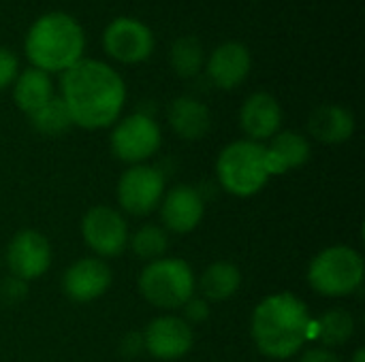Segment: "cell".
Returning a JSON list of instances; mask_svg holds the SVG:
<instances>
[{"label": "cell", "instance_id": "cell-14", "mask_svg": "<svg viewBox=\"0 0 365 362\" xmlns=\"http://www.w3.org/2000/svg\"><path fill=\"white\" fill-rule=\"evenodd\" d=\"M158 207L163 228L175 235L192 233L205 215V198L190 183H178L169 188Z\"/></svg>", "mask_w": 365, "mask_h": 362}, {"label": "cell", "instance_id": "cell-28", "mask_svg": "<svg viewBox=\"0 0 365 362\" xmlns=\"http://www.w3.org/2000/svg\"><path fill=\"white\" fill-rule=\"evenodd\" d=\"M26 294H28V282H21L13 275H9L0 284V299L4 303H19L26 299Z\"/></svg>", "mask_w": 365, "mask_h": 362}, {"label": "cell", "instance_id": "cell-18", "mask_svg": "<svg viewBox=\"0 0 365 362\" xmlns=\"http://www.w3.org/2000/svg\"><path fill=\"white\" fill-rule=\"evenodd\" d=\"M312 156L310 139L295 130H280L265 145V160L269 177L284 175L293 169L304 166Z\"/></svg>", "mask_w": 365, "mask_h": 362}, {"label": "cell", "instance_id": "cell-23", "mask_svg": "<svg viewBox=\"0 0 365 362\" xmlns=\"http://www.w3.org/2000/svg\"><path fill=\"white\" fill-rule=\"evenodd\" d=\"M169 66L180 79H195L203 73L205 49L197 36H180L169 47Z\"/></svg>", "mask_w": 365, "mask_h": 362}, {"label": "cell", "instance_id": "cell-25", "mask_svg": "<svg viewBox=\"0 0 365 362\" xmlns=\"http://www.w3.org/2000/svg\"><path fill=\"white\" fill-rule=\"evenodd\" d=\"M128 247L139 260L154 262L167 254L169 235L158 224H143L128 237Z\"/></svg>", "mask_w": 365, "mask_h": 362}, {"label": "cell", "instance_id": "cell-17", "mask_svg": "<svg viewBox=\"0 0 365 362\" xmlns=\"http://www.w3.org/2000/svg\"><path fill=\"white\" fill-rule=\"evenodd\" d=\"M357 119L351 109L342 105H321L308 117V132L323 145H342L353 139Z\"/></svg>", "mask_w": 365, "mask_h": 362}, {"label": "cell", "instance_id": "cell-24", "mask_svg": "<svg viewBox=\"0 0 365 362\" xmlns=\"http://www.w3.org/2000/svg\"><path fill=\"white\" fill-rule=\"evenodd\" d=\"M30 126L45 137H60L64 132H68L73 128V119L71 113L64 105V100L60 96H53L49 102H45L41 109H36L34 113L28 115Z\"/></svg>", "mask_w": 365, "mask_h": 362}, {"label": "cell", "instance_id": "cell-9", "mask_svg": "<svg viewBox=\"0 0 365 362\" xmlns=\"http://www.w3.org/2000/svg\"><path fill=\"white\" fill-rule=\"evenodd\" d=\"M165 192H167V181L163 171L145 162V164H133L120 175L115 198L122 213L141 218L158 209Z\"/></svg>", "mask_w": 365, "mask_h": 362}, {"label": "cell", "instance_id": "cell-6", "mask_svg": "<svg viewBox=\"0 0 365 362\" xmlns=\"http://www.w3.org/2000/svg\"><path fill=\"white\" fill-rule=\"evenodd\" d=\"M141 297L156 309H182L195 297L197 280L192 267L184 258H158L148 262L137 280Z\"/></svg>", "mask_w": 365, "mask_h": 362}, {"label": "cell", "instance_id": "cell-22", "mask_svg": "<svg viewBox=\"0 0 365 362\" xmlns=\"http://www.w3.org/2000/svg\"><path fill=\"white\" fill-rule=\"evenodd\" d=\"M353 335H355V318L344 307H334L314 320L312 341H317L323 348H329V350L340 348L349 344Z\"/></svg>", "mask_w": 365, "mask_h": 362}, {"label": "cell", "instance_id": "cell-12", "mask_svg": "<svg viewBox=\"0 0 365 362\" xmlns=\"http://www.w3.org/2000/svg\"><path fill=\"white\" fill-rule=\"evenodd\" d=\"M145 352L156 361H180L195 346L192 326L175 314H165L154 318L143 331Z\"/></svg>", "mask_w": 365, "mask_h": 362}, {"label": "cell", "instance_id": "cell-11", "mask_svg": "<svg viewBox=\"0 0 365 362\" xmlns=\"http://www.w3.org/2000/svg\"><path fill=\"white\" fill-rule=\"evenodd\" d=\"M9 273L21 282H34L43 277L51 267V245L49 239L32 228L19 230L6 245L4 254Z\"/></svg>", "mask_w": 365, "mask_h": 362}, {"label": "cell", "instance_id": "cell-3", "mask_svg": "<svg viewBox=\"0 0 365 362\" xmlns=\"http://www.w3.org/2000/svg\"><path fill=\"white\" fill-rule=\"evenodd\" d=\"M24 53L32 68L62 75L86 58V32L71 13L47 11L26 30Z\"/></svg>", "mask_w": 365, "mask_h": 362}, {"label": "cell", "instance_id": "cell-29", "mask_svg": "<svg viewBox=\"0 0 365 362\" xmlns=\"http://www.w3.org/2000/svg\"><path fill=\"white\" fill-rule=\"evenodd\" d=\"M143 350H145V346H143V333H137V331L126 333V335L122 337V341H120V354H122L124 358H135V356H139Z\"/></svg>", "mask_w": 365, "mask_h": 362}, {"label": "cell", "instance_id": "cell-7", "mask_svg": "<svg viewBox=\"0 0 365 362\" xmlns=\"http://www.w3.org/2000/svg\"><path fill=\"white\" fill-rule=\"evenodd\" d=\"M109 145L113 156L120 162L126 164H145L152 156L163 145V132L158 122L143 113L135 111L128 115H122L113 126H111V137Z\"/></svg>", "mask_w": 365, "mask_h": 362}, {"label": "cell", "instance_id": "cell-27", "mask_svg": "<svg viewBox=\"0 0 365 362\" xmlns=\"http://www.w3.org/2000/svg\"><path fill=\"white\" fill-rule=\"evenodd\" d=\"M17 75H19V58L11 49L0 47V92L11 87Z\"/></svg>", "mask_w": 365, "mask_h": 362}, {"label": "cell", "instance_id": "cell-30", "mask_svg": "<svg viewBox=\"0 0 365 362\" xmlns=\"http://www.w3.org/2000/svg\"><path fill=\"white\" fill-rule=\"evenodd\" d=\"M299 362H340V356H338L334 350H329V348L312 346V348H308V350L302 354Z\"/></svg>", "mask_w": 365, "mask_h": 362}, {"label": "cell", "instance_id": "cell-2", "mask_svg": "<svg viewBox=\"0 0 365 362\" xmlns=\"http://www.w3.org/2000/svg\"><path fill=\"white\" fill-rule=\"evenodd\" d=\"M250 335L263 356L272 361H287L312 341L314 318L297 294L276 292L255 307Z\"/></svg>", "mask_w": 365, "mask_h": 362}, {"label": "cell", "instance_id": "cell-8", "mask_svg": "<svg viewBox=\"0 0 365 362\" xmlns=\"http://www.w3.org/2000/svg\"><path fill=\"white\" fill-rule=\"evenodd\" d=\"M105 53L120 64L137 66L152 58L156 38L152 28L137 17H115L111 19L101 36Z\"/></svg>", "mask_w": 365, "mask_h": 362}, {"label": "cell", "instance_id": "cell-15", "mask_svg": "<svg viewBox=\"0 0 365 362\" xmlns=\"http://www.w3.org/2000/svg\"><path fill=\"white\" fill-rule=\"evenodd\" d=\"M113 284L111 267L103 258H79L62 275V290L73 303H92L107 294Z\"/></svg>", "mask_w": 365, "mask_h": 362}, {"label": "cell", "instance_id": "cell-4", "mask_svg": "<svg viewBox=\"0 0 365 362\" xmlns=\"http://www.w3.org/2000/svg\"><path fill=\"white\" fill-rule=\"evenodd\" d=\"M216 179L231 196H257L272 179L265 160V143L240 139L225 145L216 158Z\"/></svg>", "mask_w": 365, "mask_h": 362}, {"label": "cell", "instance_id": "cell-10", "mask_svg": "<svg viewBox=\"0 0 365 362\" xmlns=\"http://www.w3.org/2000/svg\"><path fill=\"white\" fill-rule=\"evenodd\" d=\"M128 224L120 209L96 205L81 218V239L96 258H115L128 247Z\"/></svg>", "mask_w": 365, "mask_h": 362}, {"label": "cell", "instance_id": "cell-1", "mask_svg": "<svg viewBox=\"0 0 365 362\" xmlns=\"http://www.w3.org/2000/svg\"><path fill=\"white\" fill-rule=\"evenodd\" d=\"M126 96L124 77L103 60L83 58L60 79V98L71 113L73 126L83 130L113 126L122 117Z\"/></svg>", "mask_w": 365, "mask_h": 362}, {"label": "cell", "instance_id": "cell-20", "mask_svg": "<svg viewBox=\"0 0 365 362\" xmlns=\"http://www.w3.org/2000/svg\"><path fill=\"white\" fill-rule=\"evenodd\" d=\"M11 92H13L15 107L26 115L34 113L36 109H41L45 102H49L56 96L51 75L32 66L19 70V75L15 77L11 85Z\"/></svg>", "mask_w": 365, "mask_h": 362}, {"label": "cell", "instance_id": "cell-5", "mask_svg": "<svg viewBox=\"0 0 365 362\" xmlns=\"http://www.w3.org/2000/svg\"><path fill=\"white\" fill-rule=\"evenodd\" d=\"M364 258L351 245H329L321 250L308 265V286L327 299L355 294L364 284Z\"/></svg>", "mask_w": 365, "mask_h": 362}, {"label": "cell", "instance_id": "cell-26", "mask_svg": "<svg viewBox=\"0 0 365 362\" xmlns=\"http://www.w3.org/2000/svg\"><path fill=\"white\" fill-rule=\"evenodd\" d=\"M184 320L190 324V326H195V324H203V322H207L210 320V316H212V307H210V301H205L203 297H192V299H188L186 303H184Z\"/></svg>", "mask_w": 365, "mask_h": 362}, {"label": "cell", "instance_id": "cell-13", "mask_svg": "<svg viewBox=\"0 0 365 362\" xmlns=\"http://www.w3.org/2000/svg\"><path fill=\"white\" fill-rule=\"evenodd\" d=\"M203 70L218 90H235L252 70V53L242 41H222L210 55H205Z\"/></svg>", "mask_w": 365, "mask_h": 362}, {"label": "cell", "instance_id": "cell-31", "mask_svg": "<svg viewBox=\"0 0 365 362\" xmlns=\"http://www.w3.org/2000/svg\"><path fill=\"white\" fill-rule=\"evenodd\" d=\"M351 362H365V350H364V348H357V350H355V354H353Z\"/></svg>", "mask_w": 365, "mask_h": 362}, {"label": "cell", "instance_id": "cell-19", "mask_svg": "<svg viewBox=\"0 0 365 362\" xmlns=\"http://www.w3.org/2000/svg\"><path fill=\"white\" fill-rule=\"evenodd\" d=\"M167 122L180 139L201 141L212 128V111L203 100L184 94L169 102Z\"/></svg>", "mask_w": 365, "mask_h": 362}, {"label": "cell", "instance_id": "cell-21", "mask_svg": "<svg viewBox=\"0 0 365 362\" xmlns=\"http://www.w3.org/2000/svg\"><path fill=\"white\" fill-rule=\"evenodd\" d=\"M242 288V271L229 260L212 262L199 277V290L205 301L222 303L233 299Z\"/></svg>", "mask_w": 365, "mask_h": 362}, {"label": "cell", "instance_id": "cell-16", "mask_svg": "<svg viewBox=\"0 0 365 362\" xmlns=\"http://www.w3.org/2000/svg\"><path fill=\"white\" fill-rule=\"evenodd\" d=\"M284 111L280 100L269 92H252L240 107L237 122L248 141H269L280 132Z\"/></svg>", "mask_w": 365, "mask_h": 362}]
</instances>
